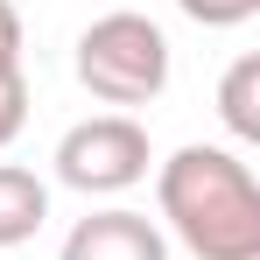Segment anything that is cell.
Listing matches in <instances>:
<instances>
[{"mask_svg": "<svg viewBox=\"0 0 260 260\" xmlns=\"http://www.w3.org/2000/svg\"><path fill=\"white\" fill-rule=\"evenodd\" d=\"M197 28H239V21H253L260 14V0H176Z\"/></svg>", "mask_w": 260, "mask_h": 260, "instance_id": "7", "label": "cell"}, {"mask_svg": "<svg viewBox=\"0 0 260 260\" xmlns=\"http://www.w3.org/2000/svg\"><path fill=\"white\" fill-rule=\"evenodd\" d=\"M28 127V78L21 71H0V148Z\"/></svg>", "mask_w": 260, "mask_h": 260, "instance_id": "8", "label": "cell"}, {"mask_svg": "<svg viewBox=\"0 0 260 260\" xmlns=\"http://www.w3.org/2000/svg\"><path fill=\"white\" fill-rule=\"evenodd\" d=\"M78 78L91 99L106 106H148L169 85V36L148 21V14H99L85 36H78Z\"/></svg>", "mask_w": 260, "mask_h": 260, "instance_id": "2", "label": "cell"}, {"mask_svg": "<svg viewBox=\"0 0 260 260\" xmlns=\"http://www.w3.org/2000/svg\"><path fill=\"white\" fill-rule=\"evenodd\" d=\"M218 120L232 127V141H260V56H239L218 85Z\"/></svg>", "mask_w": 260, "mask_h": 260, "instance_id": "6", "label": "cell"}, {"mask_svg": "<svg viewBox=\"0 0 260 260\" xmlns=\"http://www.w3.org/2000/svg\"><path fill=\"white\" fill-rule=\"evenodd\" d=\"M155 204L197 260H260V183L232 148H176L155 176Z\"/></svg>", "mask_w": 260, "mask_h": 260, "instance_id": "1", "label": "cell"}, {"mask_svg": "<svg viewBox=\"0 0 260 260\" xmlns=\"http://www.w3.org/2000/svg\"><path fill=\"white\" fill-rule=\"evenodd\" d=\"M0 71H21V14H14V0H0Z\"/></svg>", "mask_w": 260, "mask_h": 260, "instance_id": "9", "label": "cell"}, {"mask_svg": "<svg viewBox=\"0 0 260 260\" xmlns=\"http://www.w3.org/2000/svg\"><path fill=\"white\" fill-rule=\"evenodd\" d=\"M56 176L85 197H120L148 176V127L134 113H91L56 141Z\"/></svg>", "mask_w": 260, "mask_h": 260, "instance_id": "3", "label": "cell"}, {"mask_svg": "<svg viewBox=\"0 0 260 260\" xmlns=\"http://www.w3.org/2000/svg\"><path fill=\"white\" fill-rule=\"evenodd\" d=\"M49 218V183L21 162H0V246H21L36 239Z\"/></svg>", "mask_w": 260, "mask_h": 260, "instance_id": "5", "label": "cell"}, {"mask_svg": "<svg viewBox=\"0 0 260 260\" xmlns=\"http://www.w3.org/2000/svg\"><path fill=\"white\" fill-rule=\"evenodd\" d=\"M56 260H169V239H162V225H155L148 211L113 204V211L78 218Z\"/></svg>", "mask_w": 260, "mask_h": 260, "instance_id": "4", "label": "cell"}]
</instances>
